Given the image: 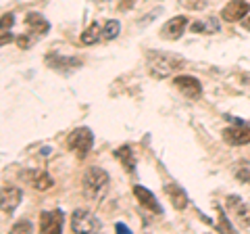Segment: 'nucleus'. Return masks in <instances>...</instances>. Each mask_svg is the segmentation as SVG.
I'll list each match as a JSON object with an SVG mask.
<instances>
[{
  "instance_id": "nucleus-4",
  "label": "nucleus",
  "mask_w": 250,
  "mask_h": 234,
  "mask_svg": "<svg viewBox=\"0 0 250 234\" xmlns=\"http://www.w3.org/2000/svg\"><path fill=\"white\" fill-rule=\"evenodd\" d=\"M225 207L236 217L240 228H250V205L248 203H244L240 197H236V194H229V197L225 199Z\"/></svg>"
},
{
  "instance_id": "nucleus-26",
  "label": "nucleus",
  "mask_w": 250,
  "mask_h": 234,
  "mask_svg": "<svg viewBox=\"0 0 250 234\" xmlns=\"http://www.w3.org/2000/svg\"><path fill=\"white\" fill-rule=\"evenodd\" d=\"M219 220H221V222H219V226H217L219 230H225V232H233V228H231L229 220H228V217H225V213L221 211V209H219Z\"/></svg>"
},
{
  "instance_id": "nucleus-2",
  "label": "nucleus",
  "mask_w": 250,
  "mask_h": 234,
  "mask_svg": "<svg viewBox=\"0 0 250 234\" xmlns=\"http://www.w3.org/2000/svg\"><path fill=\"white\" fill-rule=\"evenodd\" d=\"M83 194L88 199H100L108 188V174L103 167H90L83 176Z\"/></svg>"
},
{
  "instance_id": "nucleus-16",
  "label": "nucleus",
  "mask_w": 250,
  "mask_h": 234,
  "mask_svg": "<svg viewBox=\"0 0 250 234\" xmlns=\"http://www.w3.org/2000/svg\"><path fill=\"white\" fill-rule=\"evenodd\" d=\"M27 180H29V184L34 186L36 190H50L52 186H54V180L52 178L46 174V171H29L27 174Z\"/></svg>"
},
{
  "instance_id": "nucleus-28",
  "label": "nucleus",
  "mask_w": 250,
  "mask_h": 234,
  "mask_svg": "<svg viewBox=\"0 0 250 234\" xmlns=\"http://www.w3.org/2000/svg\"><path fill=\"white\" fill-rule=\"evenodd\" d=\"M13 40V36L9 34V32H2V38H0V42H2V46L6 44V42H11Z\"/></svg>"
},
{
  "instance_id": "nucleus-19",
  "label": "nucleus",
  "mask_w": 250,
  "mask_h": 234,
  "mask_svg": "<svg viewBox=\"0 0 250 234\" xmlns=\"http://www.w3.org/2000/svg\"><path fill=\"white\" fill-rule=\"evenodd\" d=\"M192 32H196V34H215V32H219V23L215 19L196 21V23H192Z\"/></svg>"
},
{
  "instance_id": "nucleus-7",
  "label": "nucleus",
  "mask_w": 250,
  "mask_h": 234,
  "mask_svg": "<svg viewBox=\"0 0 250 234\" xmlns=\"http://www.w3.org/2000/svg\"><path fill=\"white\" fill-rule=\"evenodd\" d=\"M248 13H250V4L246 2V0H231V2H228L223 6L221 19L228 21V23H236V21L246 19Z\"/></svg>"
},
{
  "instance_id": "nucleus-18",
  "label": "nucleus",
  "mask_w": 250,
  "mask_h": 234,
  "mask_svg": "<svg viewBox=\"0 0 250 234\" xmlns=\"http://www.w3.org/2000/svg\"><path fill=\"white\" fill-rule=\"evenodd\" d=\"M98 40H103V29H100L98 23H92V25L85 27V32L82 34V42L83 44H96Z\"/></svg>"
},
{
  "instance_id": "nucleus-23",
  "label": "nucleus",
  "mask_w": 250,
  "mask_h": 234,
  "mask_svg": "<svg viewBox=\"0 0 250 234\" xmlns=\"http://www.w3.org/2000/svg\"><path fill=\"white\" fill-rule=\"evenodd\" d=\"M11 232H15V234H19V232H31V222L29 220H19L17 224H13Z\"/></svg>"
},
{
  "instance_id": "nucleus-25",
  "label": "nucleus",
  "mask_w": 250,
  "mask_h": 234,
  "mask_svg": "<svg viewBox=\"0 0 250 234\" xmlns=\"http://www.w3.org/2000/svg\"><path fill=\"white\" fill-rule=\"evenodd\" d=\"M13 23H15L13 13H4L2 15V23H0V32H9V29L13 27Z\"/></svg>"
},
{
  "instance_id": "nucleus-20",
  "label": "nucleus",
  "mask_w": 250,
  "mask_h": 234,
  "mask_svg": "<svg viewBox=\"0 0 250 234\" xmlns=\"http://www.w3.org/2000/svg\"><path fill=\"white\" fill-rule=\"evenodd\" d=\"M119 32H121V23H119V21H115V19L106 21L104 27H103V40H104V42L115 40V38L119 36Z\"/></svg>"
},
{
  "instance_id": "nucleus-21",
  "label": "nucleus",
  "mask_w": 250,
  "mask_h": 234,
  "mask_svg": "<svg viewBox=\"0 0 250 234\" xmlns=\"http://www.w3.org/2000/svg\"><path fill=\"white\" fill-rule=\"evenodd\" d=\"M236 178L240 182H244V184H248L250 182V165L244 161V163H240V167H238V171H236Z\"/></svg>"
},
{
  "instance_id": "nucleus-5",
  "label": "nucleus",
  "mask_w": 250,
  "mask_h": 234,
  "mask_svg": "<svg viewBox=\"0 0 250 234\" xmlns=\"http://www.w3.org/2000/svg\"><path fill=\"white\" fill-rule=\"evenodd\" d=\"M173 84H175V88L190 100H196L202 96V84L192 75H175Z\"/></svg>"
},
{
  "instance_id": "nucleus-10",
  "label": "nucleus",
  "mask_w": 250,
  "mask_h": 234,
  "mask_svg": "<svg viewBox=\"0 0 250 234\" xmlns=\"http://www.w3.org/2000/svg\"><path fill=\"white\" fill-rule=\"evenodd\" d=\"M223 140L231 146L250 144V128H246L244 123H240V126H236V128H225L223 130Z\"/></svg>"
},
{
  "instance_id": "nucleus-29",
  "label": "nucleus",
  "mask_w": 250,
  "mask_h": 234,
  "mask_svg": "<svg viewBox=\"0 0 250 234\" xmlns=\"http://www.w3.org/2000/svg\"><path fill=\"white\" fill-rule=\"evenodd\" d=\"M117 230H119V232H129V228L125 224H117Z\"/></svg>"
},
{
  "instance_id": "nucleus-6",
  "label": "nucleus",
  "mask_w": 250,
  "mask_h": 234,
  "mask_svg": "<svg viewBox=\"0 0 250 234\" xmlns=\"http://www.w3.org/2000/svg\"><path fill=\"white\" fill-rule=\"evenodd\" d=\"M71 228L73 232H98L100 222L90 211H85V209H77L71 217Z\"/></svg>"
},
{
  "instance_id": "nucleus-13",
  "label": "nucleus",
  "mask_w": 250,
  "mask_h": 234,
  "mask_svg": "<svg viewBox=\"0 0 250 234\" xmlns=\"http://www.w3.org/2000/svg\"><path fill=\"white\" fill-rule=\"evenodd\" d=\"M165 194L169 197L171 205H173L177 211H182V209L188 207V194H186V190H184L179 184H175V182L165 184Z\"/></svg>"
},
{
  "instance_id": "nucleus-15",
  "label": "nucleus",
  "mask_w": 250,
  "mask_h": 234,
  "mask_svg": "<svg viewBox=\"0 0 250 234\" xmlns=\"http://www.w3.org/2000/svg\"><path fill=\"white\" fill-rule=\"evenodd\" d=\"M21 203V190L19 188H4L2 190V201H0V205H2V213L11 215L17 205Z\"/></svg>"
},
{
  "instance_id": "nucleus-24",
  "label": "nucleus",
  "mask_w": 250,
  "mask_h": 234,
  "mask_svg": "<svg viewBox=\"0 0 250 234\" xmlns=\"http://www.w3.org/2000/svg\"><path fill=\"white\" fill-rule=\"evenodd\" d=\"M36 40H38L36 36H31V34H27V36H25V34H23V36H19V38H17V44H19V48H29V46L34 44Z\"/></svg>"
},
{
  "instance_id": "nucleus-9",
  "label": "nucleus",
  "mask_w": 250,
  "mask_h": 234,
  "mask_svg": "<svg viewBox=\"0 0 250 234\" xmlns=\"http://www.w3.org/2000/svg\"><path fill=\"white\" fill-rule=\"evenodd\" d=\"M62 222H65V217H62L61 209H54V211H42L40 213V232H46V234L61 232Z\"/></svg>"
},
{
  "instance_id": "nucleus-17",
  "label": "nucleus",
  "mask_w": 250,
  "mask_h": 234,
  "mask_svg": "<svg viewBox=\"0 0 250 234\" xmlns=\"http://www.w3.org/2000/svg\"><path fill=\"white\" fill-rule=\"evenodd\" d=\"M115 157L121 161V165H123L125 169H127V171H134V169H136V157H134V151H131L127 144L119 146V149L115 151Z\"/></svg>"
},
{
  "instance_id": "nucleus-27",
  "label": "nucleus",
  "mask_w": 250,
  "mask_h": 234,
  "mask_svg": "<svg viewBox=\"0 0 250 234\" xmlns=\"http://www.w3.org/2000/svg\"><path fill=\"white\" fill-rule=\"evenodd\" d=\"M136 4V0H121L119 2V11H129Z\"/></svg>"
},
{
  "instance_id": "nucleus-3",
  "label": "nucleus",
  "mask_w": 250,
  "mask_h": 234,
  "mask_svg": "<svg viewBox=\"0 0 250 234\" xmlns=\"http://www.w3.org/2000/svg\"><path fill=\"white\" fill-rule=\"evenodd\" d=\"M92 144H94V134H92L90 128H75L71 134L67 136V146H69V149H71L80 159H83L85 155L90 153Z\"/></svg>"
},
{
  "instance_id": "nucleus-14",
  "label": "nucleus",
  "mask_w": 250,
  "mask_h": 234,
  "mask_svg": "<svg viewBox=\"0 0 250 234\" xmlns=\"http://www.w3.org/2000/svg\"><path fill=\"white\" fill-rule=\"evenodd\" d=\"M46 63L57 71H73V69L80 67V61L71 59V57H61V54H48L46 57Z\"/></svg>"
},
{
  "instance_id": "nucleus-12",
  "label": "nucleus",
  "mask_w": 250,
  "mask_h": 234,
  "mask_svg": "<svg viewBox=\"0 0 250 234\" xmlns=\"http://www.w3.org/2000/svg\"><path fill=\"white\" fill-rule=\"evenodd\" d=\"M25 25L29 27V34L36 38L46 36V32L50 29V23L46 21L40 13H27L25 15Z\"/></svg>"
},
{
  "instance_id": "nucleus-1",
  "label": "nucleus",
  "mask_w": 250,
  "mask_h": 234,
  "mask_svg": "<svg viewBox=\"0 0 250 234\" xmlns=\"http://www.w3.org/2000/svg\"><path fill=\"white\" fill-rule=\"evenodd\" d=\"M146 67L152 77L165 80L171 77L175 71L186 67L184 57H179L175 52H165V50H148L146 52Z\"/></svg>"
},
{
  "instance_id": "nucleus-11",
  "label": "nucleus",
  "mask_w": 250,
  "mask_h": 234,
  "mask_svg": "<svg viewBox=\"0 0 250 234\" xmlns=\"http://www.w3.org/2000/svg\"><path fill=\"white\" fill-rule=\"evenodd\" d=\"M134 194L144 209H148V211H152V213H163V207L159 205V201L154 199V194L148 188H144V186H134Z\"/></svg>"
},
{
  "instance_id": "nucleus-8",
  "label": "nucleus",
  "mask_w": 250,
  "mask_h": 234,
  "mask_svg": "<svg viewBox=\"0 0 250 234\" xmlns=\"http://www.w3.org/2000/svg\"><path fill=\"white\" fill-rule=\"evenodd\" d=\"M186 27H188V19L186 17H173L161 27V38L163 40H169V42H175V40H179V38L184 36Z\"/></svg>"
},
{
  "instance_id": "nucleus-22",
  "label": "nucleus",
  "mask_w": 250,
  "mask_h": 234,
  "mask_svg": "<svg viewBox=\"0 0 250 234\" xmlns=\"http://www.w3.org/2000/svg\"><path fill=\"white\" fill-rule=\"evenodd\" d=\"M186 9H192V11H200L207 6V0H179Z\"/></svg>"
}]
</instances>
